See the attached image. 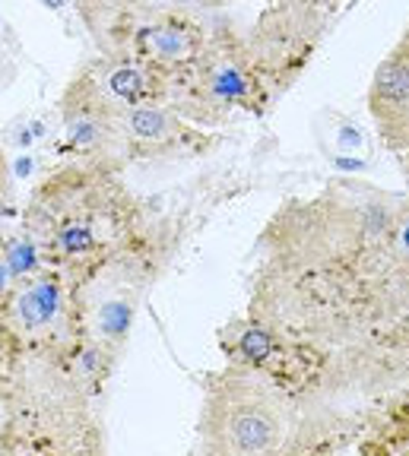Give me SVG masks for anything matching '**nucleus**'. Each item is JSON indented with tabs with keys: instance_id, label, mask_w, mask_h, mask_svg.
<instances>
[{
	"instance_id": "nucleus-1",
	"label": "nucleus",
	"mask_w": 409,
	"mask_h": 456,
	"mask_svg": "<svg viewBox=\"0 0 409 456\" xmlns=\"http://www.w3.org/2000/svg\"><path fill=\"white\" fill-rule=\"evenodd\" d=\"M400 200L362 181L289 200L258 238L248 311L333 352L384 346L409 323V279L394 241Z\"/></svg>"
},
{
	"instance_id": "nucleus-2",
	"label": "nucleus",
	"mask_w": 409,
	"mask_h": 456,
	"mask_svg": "<svg viewBox=\"0 0 409 456\" xmlns=\"http://www.w3.org/2000/svg\"><path fill=\"white\" fill-rule=\"evenodd\" d=\"M20 228L42 264L64 273L79 292L152 238L124 168L99 159H73L45 175L26 200Z\"/></svg>"
},
{
	"instance_id": "nucleus-3",
	"label": "nucleus",
	"mask_w": 409,
	"mask_h": 456,
	"mask_svg": "<svg viewBox=\"0 0 409 456\" xmlns=\"http://www.w3.org/2000/svg\"><path fill=\"white\" fill-rule=\"evenodd\" d=\"M4 437L7 456L102 453L95 399L67 362L38 355H4Z\"/></svg>"
},
{
	"instance_id": "nucleus-4",
	"label": "nucleus",
	"mask_w": 409,
	"mask_h": 456,
	"mask_svg": "<svg viewBox=\"0 0 409 456\" xmlns=\"http://www.w3.org/2000/svg\"><path fill=\"white\" fill-rule=\"evenodd\" d=\"M299 425L295 396L260 370L225 362L203 384L197 447L209 456L292 453Z\"/></svg>"
},
{
	"instance_id": "nucleus-5",
	"label": "nucleus",
	"mask_w": 409,
	"mask_h": 456,
	"mask_svg": "<svg viewBox=\"0 0 409 456\" xmlns=\"http://www.w3.org/2000/svg\"><path fill=\"white\" fill-rule=\"evenodd\" d=\"M0 352L67 362L86 339L83 292L64 273L38 266L4 282Z\"/></svg>"
},
{
	"instance_id": "nucleus-6",
	"label": "nucleus",
	"mask_w": 409,
	"mask_h": 456,
	"mask_svg": "<svg viewBox=\"0 0 409 456\" xmlns=\"http://www.w3.org/2000/svg\"><path fill=\"white\" fill-rule=\"evenodd\" d=\"M216 342H219V352L225 355V362L260 370L273 384H280L289 396H295L299 412H308L323 396L339 355V352L327 349L321 342L260 321L251 311L241 314V317H232L219 330Z\"/></svg>"
},
{
	"instance_id": "nucleus-7",
	"label": "nucleus",
	"mask_w": 409,
	"mask_h": 456,
	"mask_svg": "<svg viewBox=\"0 0 409 456\" xmlns=\"http://www.w3.org/2000/svg\"><path fill=\"white\" fill-rule=\"evenodd\" d=\"M216 142L219 136L213 130L197 127L166 102H143V105L105 114V140H102L99 162L124 168L127 162L203 156Z\"/></svg>"
},
{
	"instance_id": "nucleus-8",
	"label": "nucleus",
	"mask_w": 409,
	"mask_h": 456,
	"mask_svg": "<svg viewBox=\"0 0 409 456\" xmlns=\"http://www.w3.org/2000/svg\"><path fill=\"white\" fill-rule=\"evenodd\" d=\"M368 111L380 142L397 159L409 152V26L384 54L368 83Z\"/></svg>"
},
{
	"instance_id": "nucleus-9",
	"label": "nucleus",
	"mask_w": 409,
	"mask_h": 456,
	"mask_svg": "<svg viewBox=\"0 0 409 456\" xmlns=\"http://www.w3.org/2000/svg\"><path fill=\"white\" fill-rule=\"evenodd\" d=\"M400 168H403V175H406V181H409V152H406V156H400Z\"/></svg>"
}]
</instances>
